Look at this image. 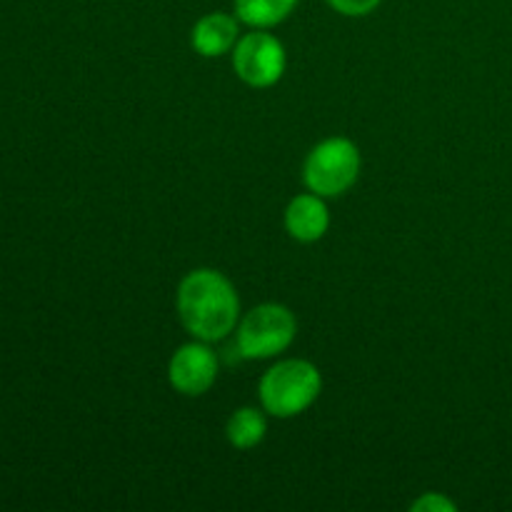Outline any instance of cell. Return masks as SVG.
Masks as SVG:
<instances>
[{"label": "cell", "instance_id": "6da1fadb", "mask_svg": "<svg viewBox=\"0 0 512 512\" xmlns=\"http://www.w3.org/2000/svg\"><path fill=\"white\" fill-rule=\"evenodd\" d=\"M240 300L233 283L218 270H193L178 288V315L185 330L203 343L223 340L238 323Z\"/></svg>", "mask_w": 512, "mask_h": 512}, {"label": "cell", "instance_id": "7a4b0ae2", "mask_svg": "<svg viewBox=\"0 0 512 512\" xmlns=\"http://www.w3.org/2000/svg\"><path fill=\"white\" fill-rule=\"evenodd\" d=\"M323 378L308 360H283L260 380V403L275 418H295L318 400Z\"/></svg>", "mask_w": 512, "mask_h": 512}, {"label": "cell", "instance_id": "3957f363", "mask_svg": "<svg viewBox=\"0 0 512 512\" xmlns=\"http://www.w3.org/2000/svg\"><path fill=\"white\" fill-rule=\"evenodd\" d=\"M360 175V150L348 138H328L310 150L303 178L310 193L335 198L348 193Z\"/></svg>", "mask_w": 512, "mask_h": 512}, {"label": "cell", "instance_id": "277c9868", "mask_svg": "<svg viewBox=\"0 0 512 512\" xmlns=\"http://www.w3.org/2000/svg\"><path fill=\"white\" fill-rule=\"evenodd\" d=\"M295 318L285 305L265 303L250 310L238 328V353L245 360H265L283 353L295 338Z\"/></svg>", "mask_w": 512, "mask_h": 512}, {"label": "cell", "instance_id": "5b68a950", "mask_svg": "<svg viewBox=\"0 0 512 512\" xmlns=\"http://www.w3.org/2000/svg\"><path fill=\"white\" fill-rule=\"evenodd\" d=\"M233 68L243 83L270 88L285 73V48L270 33H248L233 50Z\"/></svg>", "mask_w": 512, "mask_h": 512}, {"label": "cell", "instance_id": "8992f818", "mask_svg": "<svg viewBox=\"0 0 512 512\" xmlns=\"http://www.w3.org/2000/svg\"><path fill=\"white\" fill-rule=\"evenodd\" d=\"M168 378L178 393L198 398V395L208 393L213 388L215 378H218V358H215V353L208 345H183L170 358Z\"/></svg>", "mask_w": 512, "mask_h": 512}, {"label": "cell", "instance_id": "52a82bcc", "mask_svg": "<svg viewBox=\"0 0 512 512\" xmlns=\"http://www.w3.org/2000/svg\"><path fill=\"white\" fill-rule=\"evenodd\" d=\"M330 215L320 195H298L285 210V228L300 243H315L328 233Z\"/></svg>", "mask_w": 512, "mask_h": 512}, {"label": "cell", "instance_id": "ba28073f", "mask_svg": "<svg viewBox=\"0 0 512 512\" xmlns=\"http://www.w3.org/2000/svg\"><path fill=\"white\" fill-rule=\"evenodd\" d=\"M235 38H238V23L225 13H210L195 23L190 43L195 53L205 58H218L233 48Z\"/></svg>", "mask_w": 512, "mask_h": 512}, {"label": "cell", "instance_id": "9c48e42d", "mask_svg": "<svg viewBox=\"0 0 512 512\" xmlns=\"http://www.w3.org/2000/svg\"><path fill=\"white\" fill-rule=\"evenodd\" d=\"M298 0H235V13L253 28H273L283 23Z\"/></svg>", "mask_w": 512, "mask_h": 512}, {"label": "cell", "instance_id": "30bf717a", "mask_svg": "<svg viewBox=\"0 0 512 512\" xmlns=\"http://www.w3.org/2000/svg\"><path fill=\"white\" fill-rule=\"evenodd\" d=\"M225 433H228L233 448L250 450L263 443L265 433H268V423H265L263 413H258L255 408H240L230 415Z\"/></svg>", "mask_w": 512, "mask_h": 512}, {"label": "cell", "instance_id": "8fae6325", "mask_svg": "<svg viewBox=\"0 0 512 512\" xmlns=\"http://www.w3.org/2000/svg\"><path fill=\"white\" fill-rule=\"evenodd\" d=\"M338 13L350 15V18H360V15L373 13L380 5V0H328Z\"/></svg>", "mask_w": 512, "mask_h": 512}, {"label": "cell", "instance_id": "7c38bea8", "mask_svg": "<svg viewBox=\"0 0 512 512\" xmlns=\"http://www.w3.org/2000/svg\"><path fill=\"white\" fill-rule=\"evenodd\" d=\"M413 510H423V512L445 510V512H453V510H455V505L450 503L448 498H443V495L428 493V495H423V498H420V500H415V503H413Z\"/></svg>", "mask_w": 512, "mask_h": 512}]
</instances>
